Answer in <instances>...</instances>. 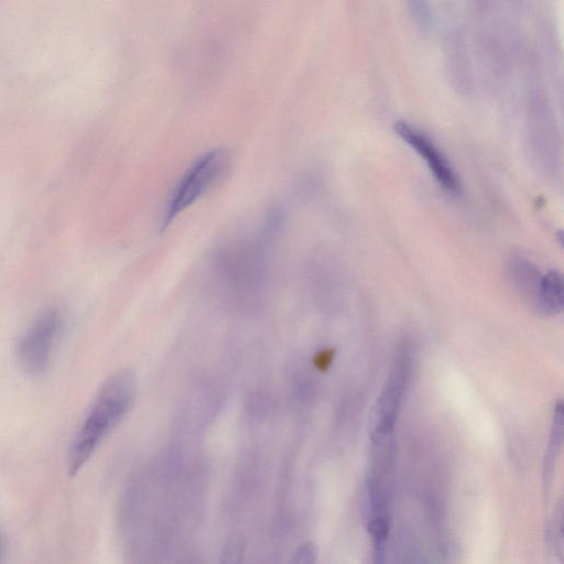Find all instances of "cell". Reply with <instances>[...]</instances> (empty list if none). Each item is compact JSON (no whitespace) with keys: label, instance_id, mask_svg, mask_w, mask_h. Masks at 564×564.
Here are the masks:
<instances>
[{"label":"cell","instance_id":"6da1fadb","mask_svg":"<svg viewBox=\"0 0 564 564\" xmlns=\"http://www.w3.org/2000/svg\"><path fill=\"white\" fill-rule=\"evenodd\" d=\"M135 391L130 371L112 375L99 389L66 455L67 474L74 477L129 410Z\"/></svg>","mask_w":564,"mask_h":564},{"label":"cell","instance_id":"7a4b0ae2","mask_svg":"<svg viewBox=\"0 0 564 564\" xmlns=\"http://www.w3.org/2000/svg\"><path fill=\"white\" fill-rule=\"evenodd\" d=\"M228 154L224 149H213L200 155L181 177L175 186L162 219V229L180 213L194 204L226 172Z\"/></svg>","mask_w":564,"mask_h":564},{"label":"cell","instance_id":"3957f363","mask_svg":"<svg viewBox=\"0 0 564 564\" xmlns=\"http://www.w3.org/2000/svg\"><path fill=\"white\" fill-rule=\"evenodd\" d=\"M61 327V313L52 308L37 316L21 335L15 356L19 367L26 375L39 376L47 369Z\"/></svg>","mask_w":564,"mask_h":564},{"label":"cell","instance_id":"277c9868","mask_svg":"<svg viewBox=\"0 0 564 564\" xmlns=\"http://www.w3.org/2000/svg\"><path fill=\"white\" fill-rule=\"evenodd\" d=\"M400 138L423 158L436 182L447 192L459 191V180L447 159L424 133L406 122L399 121L394 126Z\"/></svg>","mask_w":564,"mask_h":564},{"label":"cell","instance_id":"5b68a950","mask_svg":"<svg viewBox=\"0 0 564 564\" xmlns=\"http://www.w3.org/2000/svg\"><path fill=\"white\" fill-rule=\"evenodd\" d=\"M409 359L406 354L399 355L387 384L376 405V423L372 436L389 435L400 405L408 377Z\"/></svg>","mask_w":564,"mask_h":564},{"label":"cell","instance_id":"8992f818","mask_svg":"<svg viewBox=\"0 0 564 564\" xmlns=\"http://www.w3.org/2000/svg\"><path fill=\"white\" fill-rule=\"evenodd\" d=\"M564 304V285L560 272L551 270L541 278L536 300L538 307L545 314L562 312Z\"/></svg>","mask_w":564,"mask_h":564},{"label":"cell","instance_id":"52a82bcc","mask_svg":"<svg viewBox=\"0 0 564 564\" xmlns=\"http://www.w3.org/2000/svg\"><path fill=\"white\" fill-rule=\"evenodd\" d=\"M509 272L516 288L520 292L531 295L536 304L542 275L533 264L521 257L512 258Z\"/></svg>","mask_w":564,"mask_h":564},{"label":"cell","instance_id":"ba28073f","mask_svg":"<svg viewBox=\"0 0 564 564\" xmlns=\"http://www.w3.org/2000/svg\"><path fill=\"white\" fill-rule=\"evenodd\" d=\"M245 552V541L239 534L227 538L220 552V562L226 564L239 563Z\"/></svg>","mask_w":564,"mask_h":564},{"label":"cell","instance_id":"9c48e42d","mask_svg":"<svg viewBox=\"0 0 564 564\" xmlns=\"http://www.w3.org/2000/svg\"><path fill=\"white\" fill-rule=\"evenodd\" d=\"M317 550L313 542L302 543L293 553L291 562L297 564H310L315 562Z\"/></svg>","mask_w":564,"mask_h":564},{"label":"cell","instance_id":"30bf717a","mask_svg":"<svg viewBox=\"0 0 564 564\" xmlns=\"http://www.w3.org/2000/svg\"><path fill=\"white\" fill-rule=\"evenodd\" d=\"M333 351L332 350H323L321 351L316 358H315V366L319 369V370H325L328 368V366L330 365L332 362V359H333Z\"/></svg>","mask_w":564,"mask_h":564},{"label":"cell","instance_id":"8fae6325","mask_svg":"<svg viewBox=\"0 0 564 564\" xmlns=\"http://www.w3.org/2000/svg\"><path fill=\"white\" fill-rule=\"evenodd\" d=\"M411 1L413 3V7H415V9L423 12V1L424 0H411Z\"/></svg>","mask_w":564,"mask_h":564}]
</instances>
